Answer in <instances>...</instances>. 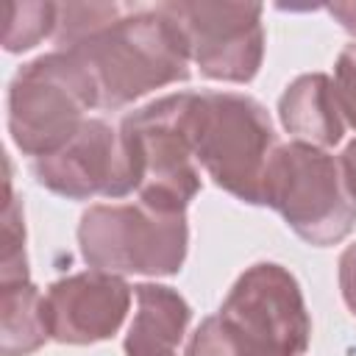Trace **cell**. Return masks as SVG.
I'll return each instance as SVG.
<instances>
[{
  "mask_svg": "<svg viewBox=\"0 0 356 356\" xmlns=\"http://www.w3.org/2000/svg\"><path fill=\"white\" fill-rule=\"evenodd\" d=\"M92 72L100 108H122L156 89L189 78V44L175 17L159 3L125 8L70 50Z\"/></svg>",
  "mask_w": 356,
  "mask_h": 356,
  "instance_id": "1",
  "label": "cell"
},
{
  "mask_svg": "<svg viewBox=\"0 0 356 356\" xmlns=\"http://www.w3.org/2000/svg\"><path fill=\"white\" fill-rule=\"evenodd\" d=\"M186 131L203 172L242 203L261 206L275 128L267 108L242 92H189Z\"/></svg>",
  "mask_w": 356,
  "mask_h": 356,
  "instance_id": "2",
  "label": "cell"
},
{
  "mask_svg": "<svg viewBox=\"0 0 356 356\" xmlns=\"http://www.w3.org/2000/svg\"><path fill=\"white\" fill-rule=\"evenodd\" d=\"M261 206L275 209L314 248L342 242L356 225V195L342 159L303 142H286L273 150L261 181Z\"/></svg>",
  "mask_w": 356,
  "mask_h": 356,
  "instance_id": "3",
  "label": "cell"
},
{
  "mask_svg": "<svg viewBox=\"0 0 356 356\" xmlns=\"http://www.w3.org/2000/svg\"><path fill=\"white\" fill-rule=\"evenodd\" d=\"M100 106L86 64L64 50L22 64L8 83V134L22 156L44 159L61 150Z\"/></svg>",
  "mask_w": 356,
  "mask_h": 356,
  "instance_id": "4",
  "label": "cell"
},
{
  "mask_svg": "<svg viewBox=\"0 0 356 356\" xmlns=\"http://www.w3.org/2000/svg\"><path fill=\"white\" fill-rule=\"evenodd\" d=\"M186 108L189 92H172L128 111L120 122V142L139 203L167 214H186L200 192V164L189 142Z\"/></svg>",
  "mask_w": 356,
  "mask_h": 356,
  "instance_id": "5",
  "label": "cell"
},
{
  "mask_svg": "<svg viewBox=\"0 0 356 356\" xmlns=\"http://www.w3.org/2000/svg\"><path fill=\"white\" fill-rule=\"evenodd\" d=\"M78 248L92 270L175 275L189 250L186 214H167L145 203H97L81 214Z\"/></svg>",
  "mask_w": 356,
  "mask_h": 356,
  "instance_id": "6",
  "label": "cell"
},
{
  "mask_svg": "<svg viewBox=\"0 0 356 356\" xmlns=\"http://www.w3.org/2000/svg\"><path fill=\"white\" fill-rule=\"evenodd\" d=\"M217 314L256 345L289 356H303L309 350L312 317L300 284L275 261L248 267L228 289Z\"/></svg>",
  "mask_w": 356,
  "mask_h": 356,
  "instance_id": "7",
  "label": "cell"
},
{
  "mask_svg": "<svg viewBox=\"0 0 356 356\" xmlns=\"http://www.w3.org/2000/svg\"><path fill=\"white\" fill-rule=\"evenodd\" d=\"M181 25L189 56L206 78L248 83L264 58L261 6L253 3H161Z\"/></svg>",
  "mask_w": 356,
  "mask_h": 356,
  "instance_id": "8",
  "label": "cell"
},
{
  "mask_svg": "<svg viewBox=\"0 0 356 356\" xmlns=\"http://www.w3.org/2000/svg\"><path fill=\"white\" fill-rule=\"evenodd\" d=\"M31 172L44 189L67 200H89L97 195L125 197L134 192L120 128H111L100 117H89L53 156L36 159Z\"/></svg>",
  "mask_w": 356,
  "mask_h": 356,
  "instance_id": "9",
  "label": "cell"
},
{
  "mask_svg": "<svg viewBox=\"0 0 356 356\" xmlns=\"http://www.w3.org/2000/svg\"><path fill=\"white\" fill-rule=\"evenodd\" d=\"M134 289L122 275L83 270L58 278L44 292L50 339L61 345H95L111 339L131 312Z\"/></svg>",
  "mask_w": 356,
  "mask_h": 356,
  "instance_id": "10",
  "label": "cell"
},
{
  "mask_svg": "<svg viewBox=\"0 0 356 356\" xmlns=\"http://www.w3.org/2000/svg\"><path fill=\"white\" fill-rule=\"evenodd\" d=\"M278 117L292 142L314 145L323 150L339 145L348 128L334 78L323 72L295 78L278 100Z\"/></svg>",
  "mask_w": 356,
  "mask_h": 356,
  "instance_id": "11",
  "label": "cell"
},
{
  "mask_svg": "<svg viewBox=\"0 0 356 356\" xmlns=\"http://www.w3.org/2000/svg\"><path fill=\"white\" fill-rule=\"evenodd\" d=\"M136 312L125 334V356H178L192 320L181 292L161 284L134 286Z\"/></svg>",
  "mask_w": 356,
  "mask_h": 356,
  "instance_id": "12",
  "label": "cell"
},
{
  "mask_svg": "<svg viewBox=\"0 0 356 356\" xmlns=\"http://www.w3.org/2000/svg\"><path fill=\"white\" fill-rule=\"evenodd\" d=\"M50 339L44 295L31 278L0 284V353L31 356Z\"/></svg>",
  "mask_w": 356,
  "mask_h": 356,
  "instance_id": "13",
  "label": "cell"
},
{
  "mask_svg": "<svg viewBox=\"0 0 356 356\" xmlns=\"http://www.w3.org/2000/svg\"><path fill=\"white\" fill-rule=\"evenodd\" d=\"M56 22H58L56 3H42V0L8 3L6 6V31H3L6 53H25V50L36 47L42 39L56 33Z\"/></svg>",
  "mask_w": 356,
  "mask_h": 356,
  "instance_id": "14",
  "label": "cell"
},
{
  "mask_svg": "<svg viewBox=\"0 0 356 356\" xmlns=\"http://www.w3.org/2000/svg\"><path fill=\"white\" fill-rule=\"evenodd\" d=\"M186 356H289L236 334L220 314L206 317L186 345Z\"/></svg>",
  "mask_w": 356,
  "mask_h": 356,
  "instance_id": "15",
  "label": "cell"
},
{
  "mask_svg": "<svg viewBox=\"0 0 356 356\" xmlns=\"http://www.w3.org/2000/svg\"><path fill=\"white\" fill-rule=\"evenodd\" d=\"M125 11V6L117 3H64L58 6V22H56V50H70L106 22L117 19Z\"/></svg>",
  "mask_w": 356,
  "mask_h": 356,
  "instance_id": "16",
  "label": "cell"
},
{
  "mask_svg": "<svg viewBox=\"0 0 356 356\" xmlns=\"http://www.w3.org/2000/svg\"><path fill=\"white\" fill-rule=\"evenodd\" d=\"M3 253H0V284L28 278V256H25V220L22 206L11 195V181H6V203H3Z\"/></svg>",
  "mask_w": 356,
  "mask_h": 356,
  "instance_id": "17",
  "label": "cell"
},
{
  "mask_svg": "<svg viewBox=\"0 0 356 356\" xmlns=\"http://www.w3.org/2000/svg\"><path fill=\"white\" fill-rule=\"evenodd\" d=\"M334 86L345 122L356 128V44H348L334 64Z\"/></svg>",
  "mask_w": 356,
  "mask_h": 356,
  "instance_id": "18",
  "label": "cell"
},
{
  "mask_svg": "<svg viewBox=\"0 0 356 356\" xmlns=\"http://www.w3.org/2000/svg\"><path fill=\"white\" fill-rule=\"evenodd\" d=\"M339 292L345 306L356 317V242L348 245L339 256Z\"/></svg>",
  "mask_w": 356,
  "mask_h": 356,
  "instance_id": "19",
  "label": "cell"
},
{
  "mask_svg": "<svg viewBox=\"0 0 356 356\" xmlns=\"http://www.w3.org/2000/svg\"><path fill=\"white\" fill-rule=\"evenodd\" d=\"M328 11H331V17L339 19V25L348 33L356 36V3H334V6H328Z\"/></svg>",
  "mask_w": 356,
  "mask_h": 356,
  "instance_id": "20",
  "label": "cell"
}]
</instances>
